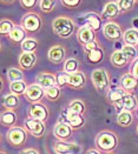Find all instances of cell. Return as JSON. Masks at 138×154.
<instances>
[{"instance_id": "obj_1", "label": "cell", "mask_w": 138, "mask_h": 154, "mask_svg": "<svg viewBox=\"0 0 138 154\" xmlns=\"http://www.w3.org/2000/svg\"><path fill=\"white\" fill-rule=\"evenodd\" d=\"M119 143L118 135L112 131H101L96 137V148L103 154L113 153Z\"/></svg>"}, {"instance_id": "obj_2", "label": "cell", "mask_w": 138, "mask_h": 154, "mask_svg": "<svg viewBox=\"0 0 138 154\" xmlns=\"http://www.w3.org/2000/svg\"><path fill=\"white\" fill-rule=\"evenodd\" d=\"M52 28L60 38H70L75 32V23L67 17H58L53 20Z\"/></svg>"}, {"instance_id": "obj_3", "label": "cell", "mask_w": 138, "mask_h": 154, "mask_svg": "<svg viewBox=\"0 0 138 154\" xmlns=\"http://www.w3.org/2000/svg\"><path fill=\"white\" fill-rule=\"evenodd\" d=\"M27 133L28 132L24 127L14 126L8 129V132L6 133V140L13 147H21L27 141V137H28Z\"/></svg>"}, {"instance_id": "obj_4", "label": "cell", "mask_w": 138, "mask_h": 154, "mask_svg": "<svg viewBox=\"0 0 138 154\" xmlns=\"http://www.w3.org/2000/svg\"><path fill=\"white\" fill-rule=\"evenodd\" d=\"M91 80H92V84L96 87V90L98 91L108 90V87L110 85L109 74L104 68H96L91 74Z\"/></svg>"}, {"instance_id": "obj_5", "label": "cell", "mask_w": 138, "mask_h": 154, "mask_svg": "<svg viewBox=\"0 0 138 154\" xmlns=\"http://www.w3.org/2000/svg\"><path fill=\"white\" fill-rule=\"evenodd\" d=\"M24 124H25V127H24V128H25L30 134H32L33 137H36V138H41V137L45 134L46 127H45V124H44L43 121L28 116L27 119H25Z\"/></svg>"}, {"instance_id": "obj_6", "label": "cell", "mask_w": 138, "mask_h": 154, "mask_svg": "<svg viewBox=\"0 0 138 154\" xmlns=\"http://www.w3.org/2000/svg\"><path fill=\"white\" fill-rule=\"evenodd\" d=\"M21 26L24 27L26 32L36 33L41 27V19L36 13H27L21 20Z\"/></svg>"}, {"instance_id": "obj_7", "label": "cell", "mask_w": 138, "mask_h": 154, "mask_svg": "<svg viewBox=\"0 0 138 154\" xmlns=\"http://www.w3.org/2000/svg\"><path fill=\"white\" fill-rule=\"evenodd\" d=\"M103 33L106 37V39H109L111 41H118L124 35L123 28L117 23H113V21H109L103 26Z\"/></svg>"}, {"instance_id": "obj_8", "label": "cell", "mask_w": 138, "mask_h": 154, "mask_svg": "<svg viewBox=\"0 0 138 154\" xmlns=\"http://www.w3.org/2000/svg\"><path fill=\"white\" fill-rule=\"evenodd\" d=\"M53 151L56 154H80L82 148L79 145L67 141H57L53 145Z\"/></svg>"}, {"instance_id": "obj_9", "label": "cell", "mask_w": 138, "mask_h": 154, "mask_svg": "<svg viewBox=\"0 0 138 154\" xmlns=\"http://www.w3.org/2000/svg\"><path fill=\"white\" fill-rule=\"evenodd\" d=\"M25 97L26 99L32 103H40V100L45 97V90L41 86H39L38 84H32L27 87Z\"/></svg>"}, {"instance_id": "obj_10", "label": "cell", "mask_w": 138, "mask_h": 154, "mask_svg": "<svg viewBox=\"0 0 138 154\" xmlns=\"http://www.w3.org/2000/svg\"><path fill=\"white\" fill-rule=\"evenodd\" d=\"M28 116L30 118H33V119H37V120L45 122L49 118V109L46 106H44L40 103H32L30 107V111H28Z\"/></svg>"}, {"instance_id": "obj_11", "label": "cell", "mask_w": 138, "mask_h": 154, "mask_svg": "<svg viewBox=\"0 0 138 154\" xmlns=\"http://www.w3.org/2000/svg\"><path fill=\"white\" fill-rule=\"evenodd\" d=\"M54 137L59 140V141H66L73 133V128L66 122V121H60L56 125V127L53 129Z\"/></svg>"}, {"instance_id": "obj_12", "label": "cell", "mask_w": 138, "mask_h": 154, "mask_svg": "<svg viewBox=\"0 0 138 154\" xmlns=\"http://www.w3.org/2000/svg\"><path fill=\"white\" fill-rule=\"evenodd\" d=\"M77 39H78V41L83 46H85L86 44L92 42V41L96 40V32L90 26L84 25L78 29V32H77Z\"/></svg>"}, {"instance_id": "obj_13", "label": "cell", "mask_w": 138, "mask_h": 154, "mask_svg": "<svg viewBox=\"0 0 138 154\" xmlns=\"http://www.w3.org/2000/svg\"><path fill=\"white\" fill-rule=\"evenodd\" d=\"M116 107L120 108L122 111L124 109V111L133 112L135 109L138 108V100L132 93H126L125 95H124V98L122 99V101L118 103Z\"/></svg>"}, {"instance_id": "obj_14", "label": "cell", "mask_w": 138, "mask_h": 154, "mask_svg": "<svg viewBox=\"0 0 138 154\" xmlns=\"http://www.w3.org/2000/svg\"><path fill=\"white\" fill-rule=\"evenodd\" d=\"M37 63V55L34 52H23L19 57V66L21 69H31Z\"/></svg>"}, {"instance_id": "obj_15", "label": "cell", "mask_w": 138, "mask_h": 154, "mask_svg": "<svg viewBox=\"0 0 138 154\" xmlns=\"http://www.w3.org/2000/svg\"><path fill=\"white\" fill-rule=\"evenodd\" d=\"M85 81H86V78L85 74L83 72H75L72 74H69V81H67V85L73 88V90H80L84 87L85 85Z\"/></svg>"}, {"instance_id": "obj_16", "label": "cell", "mask_w": 138, "mask_h": 154, "mask_svg": "<svg viewBox=\"0 0 138 154\" xmlns=\"http://www.w3.org/2000/svg\"><path fill=\"white\" fill-rule=\"evenodd\" d=\"M66 122L72 127L73 129L82 128L85 124V118L83 114H77V113H71L69 111H66Z\"/></svg>"}, {"instance_id": "obj_17", "label": "cell", "mask_w": 138, "mask_h": 154, "mask_svg": "<svg viewBox=\"0 0 138 154\" xmlns=\"http://www.w3.org/2000/svg\"><path fill=\"white\" fill-rule=\"evenodd\" d=\"M49 59L53 64H60L65 59V48L60 45H56L51 47L49 51Z\"/></svg>"}, {"instance_id": "obj_18", "label": "cell", "mask_w": 138, "mask_h": 154, "mask_svg": "<svg viewBox=\"0 0 138 154\" xmlns=\"http://www.w3.org/2000/svg\"><path fill=\"white\" fill-rule=\"evenodd\" d=\"M37 84L39 86H41L44 90H47L52 86H56L57 85V77H54L53 74L51 73H40L37 78Z\"/></svg>"}, {"instance_id": "obj_19", "label": "cell", "mask_w": 138, "mask_h": 154, "mask_svg": "<svg viewBox=\"0 0 138 154\" xmlns=\"http://www.w3.org/2000/svg\"><path fill=\"white\" fill-rule=\"evenodd\" d=\"M120 12V10H119V6H118V4H116V2H108L105 6H104V8H103V12H101V19H105V20H111L113 18H116L118 14Z\"/></svg>"}, {"instance_id": "obj_20", "label": "cell", "mask_w": 138, "mask_h": 154, "mask_svg": "<svg viewBox=\"0 0 138 154\" xmlns=\"http://www.w3.org/2000/svg\"><path fill=\"white\" fill-rule=\"evenodd\" d=\"M137 86L138 80L131 73H126L124 75H122V78H120V87L125 92L131 93V91H133Z\"/></svg>"}, {"instance_id": "obj_21", "label": "cell", "mask_w": 138, "mask_h": 154, "mask_svg": "<svg viewBox=\"0 0 138 154\" xmlns=\"http://www.w3.org/2000/svg\"><path fill=\"white\" fill-rule=\"evenodd\" d=\"M84 20H85V24L84 25L90 26L95 32L99 31L101 28V17L98 15L97 13H88L85 17H84Z\"/></svg>"}, {"instance_id": "obj_22", "label": "cell", "mask_w": 138, "mask_h": 154, "mask_svg": "<svg viewBox=\"0 0 138 154\" xmlns=\"http://www.w3.org/2000/svg\"><path fill=\"white\" fill-rule=\"evenodd\" d=\"M133 122V113L130 111H120L117 116V124L120 127H129Z\"/></svg>"}, {"instance_id": "obj_23", "label": "cell", "mask_w": 138, "mask_h": 154, "mask_svg": "<svg viewBox=\"0 0 138 154\" xmlns=\"http://www.w3.org/2000/svg\"><path fill=\"white\" fill-rule=\"evenodd\" d=\"M17 120H18V116L12 109H6L1 114V124L10 128H12L17 125Z\"/></svg>"}, {"instance_id": "obj_24", "label": "cell", "mask_w": 138, "mask_h": 154, "mask_svg": "<svg viewBox=\"0 0 138 154\" xmlns=\"http://www.w3.org/2000/svg\"><path fill=\"white\" fill-rule=\"evenodd\" d=\"M126 93L127 92H125L122 87L110 90L108 92V100H109V103H111L112 105L117 106L118 103L122 101V99L124 98V95H125Z\"/></svg>"}, {"instance_id": "obj_25", "label": "cell", "mask_w": 138, "mask_h": 154, "mask_svg": "<svg viewBox=\"0 0 138 154\" xmlns=\"http://www.w3.org/2000/svg\"><path fill=\"white\" fill-rule=\"evenodd\" d=\"M110 60H111V64L116 67H124L126 64H129L123 51H114L110 57Z\"/></svg>"}, {"instance_id": "obj_26", "label": "cell", "mask_w": 138, "mask_h": 154, "mask_svg": "<svg viewBox=\"0 0 138 154\" xmlns=\"http://www.w3.org/2000/svg\"><path fill=\"white\" fill-rule=\"evenodd\" d=\"M10 39L14 41V42H23L24 40H26V31L24 29L23 26H15L13 28V31L10 33Z\"/></svg>"}, {"instance_id": "obj_27", "label": "cell", "mask_w": 138, "mask_h": 154, "mask_svg": "<svg viewBox=\"0 0 138 154\" xmlns=\"http://www.w3.org/2000/svg\"><path fill=\"white\" fill-rule=\"evenodd\" d=\"M123 40L125 42V45H130V46H137L138 44V31L136 28L132 29H127L124 32L123 35Z\"/></svg>"}, {"instance_id": "obj_28", "label": "cell", "mask_w": 138, "mask_h": 154, "mask_svg": "<svg viewBox=\"0 0 138 154\" xmlns=\"http://www.w3.org/2000/svg\"><path fill=\"white\" fill-rule=\"evenodd\" d=\"M86 58H88V63L98 64V63H101V60H103V58H104V52H103L101 47L95 48V50H92V51L86 53Z\"/></svg>"}, {"instance_id": "obj_29", "label": "cell", "mask_w": 138, "mask_h": 154, "mask_svg": "<svg viewBox=\"0 0 138 154\" xmlns=\"http://www.w3.org/2000/svg\"><path fill=\"white\" fill-rule=\"evenodd\" d=\"M71 113H77V114H83L85 113V103H83L82 100H73L69 103L67 109Z\"/></svg>"}, {"instance_id": "obj_30", "label": "cell", "mask_w": 138, "mask_h": 154, "mask_svg": "<svg viewBox=\"0 0 138 154\" xmlns=\"http://www.w3.org/2000/svg\"><path fill=\"white\" fill-rule=\"evenodd\" d=\"M19 105V98L18 95L10 93V94H6L4 97V106L7 108V109H14L15 107H18Z\"/></svg>"}, {"instance_id": "obj_31", "label": "cell", "mask_w": 138, "mask_h": 154, "mask_svg": "<svg viewBox=\"0 0 138 154\" xmlns=\"http://www.w3.org/2000/svg\"><path fill=\"white\" fill-rule=\"evenodd\" d=\"M27 87L28 86H26V82L23 80V81H15V82H11V86H10V88H11V93L13 94H15V95H25L26 93V90H27Z\"/></svg>"}, {"instance_id": "obj_32", "label": "cell", "mask_w": 138, "mask_h": 154, "mask_svg": "<svg viewBox=\"0 0 138 154\" xmlns=\"http://www.w3.org/2000/svg\"><path fill=\"white\" fill-rule=\"evenodd\" d=\"M78 67H79L78 60L75 58H70V59L65 60V63H64V72L67 74H72V73L78 72Z\"/></svg>"}, {"instance_id": "obj_33", "label": "cell", "mask_w": 138, "mask_h": 154, "mask_svg": "<svg viewBox=\"0 0 138 154\" xmlns=\"http://www.w3.org/2000/svg\"><path fill=\"white\" fill-rule=\"evenodd\" d=\"M7 78L11 82H15V81H23L24 79V73L20 68H15L12 67L7 71Z\"/></svg>"}, {"instance_id": "obj_34", "label": "cell", "mask_w": 138, "mask_h": 154, "mask_svg": "<svg viewBox=\"0 0 138 154\" xmlns=\"http://www.w3.org/2000/svg\"><path fill=\"white\" fill-rule=\"evenodd\" d=\"M122 51L124 52V54H125L126 59H127V61L129 63H133L136 59H137V48H136V46H130V45H125L123 48H122Z\"/></svg>"}, {"instance_id": "obj_35", "label": "cell", "mask_w": 138, "mask_h": 154, "mask_svg": "<svg viewBox=\"0 0 138 154\" xmlns=\"http://www.w3.org/2000/svg\"><path fill=\"white\" fill-rule=\"evenodd\" d=\"M45 97L50 101H57L60 97V87L58 85H56V86H52L50 88L45 90Z\"/></svg>"}, {"instance_id": "obj_36", "label": "cell", "mask_w": 138, "mask_h": 154, "mask_svg": "<svg viewBox=\"0 0 138 154\" xmlns=\"http://www.w3.org/2000/svg\"><path fill=\"white\" fill-rule=\"evenodd\" d=\"M38 47V41L36 39L27 38L21 42V50L24 52H34Z\"/></svg>"}, {"instance_id": "obj_37", "label": "cell", "mask_w": 138, "mask_h": 154, "mask_svg": "<svg viewBox=\"0 0 138 154\" xmlns=\"http://www.w3.org/2000/svg\"><path fill=\"white\" fill-rule=\"evenodd\" d=\"M15 27V25L13 24L11 20H7V19H4L1 20V24H0V33L2 35H10V33L13 31V28Z\"/></svg>"}, {"instance_id": "obj_38", "label": "cell", "mask_w": 138, "mask_h": 154, "mask_svg": "<svg viewBox=\"0 0 138 154\" xmlns=\"http://www.w3.org/2000/svg\"><path fill=\"white\" fill-rule=\"evenodd\" d=\"M135 1L136 0H118V6H119V10L120 12H126V11H130L133 5H135Z\"/></svg>"}, {"instance_id": "obj_39", "label": "cell", "mask_w": 138, "mask_h": 154, "mask_svg": "<svg viewBox=\"0 0 138 154\" xmlns=\"http://www.w3.org/2000/svg\"><path fill=\"white\" fill-rule=\"evenodd\" d=\"M54 6H56L54 0H40V8L44 12H51V11H53Z\"/></svg>"}, {"instance_id": "obj_40", "label": "cell", "mask_w": 138, "mask_h": 154, "mask_svg": "<svg viewBox=\"0 0 138 154\" xmlns=\"http://www.w3.org/2000/svg\"><path fill=\"white\" fill-rule=\"evenodd\" d=\"M67 81H69V74L67 73H59L58 75H57V85L59 86V87H64L65 85H67Z\"/></svg>"}, {"instance_id": "obj_41", "label": "cell", "mask_w": 138, "mask_h": 154, "mask_svg": "<svg viewBox=\"0 0 138 154\" xmlns=\"http://www.w3.org/2000/svg\"><path fill=\"white\" fill-rule=\"evenodd\" d=\"M83 47H84L85 52L88 53V52L92 51V50H95V48H98L99 46H98L97 40H95V41H92V42H88V44H86V45H85V46H83Z\"/></svg>"}, {"instance_id": "obj_42", "label": "cell", "mask_w": 138, "mask_h": 154, "mask_svg": "<svg viewBox=\"0 0 138 154\" xmlns=\"http://www.w3.org/2000/svg\"><path fill=\"white\" fill-rule=\"evenodd\" d=\"M62 1H63L64 5L67 6V7H77V6H79L82 0H62Z\"/></svg>"}, {"instance_id": "obj_43", "label": "cell", "mask_w": 138, "mask_h": 154, "mask_svg": "<svg viewBox=\"0 0 138 154\" xmlns=\"http://www.w3.org/2000/svg\"><path fill=\"white\" fill-rule=\"evenodd\" d=\"M130 73L138 80V58L131 65V72Z\"/></svg>"}, {"instance_id": "obj_44", "label": "cell", "mask_w": 138, "mask_h": 154, "mask_svg": "<svg viewBox=\"0 0 138 154\" xmlns=\"http://www.w3.org/2000/svg\"><path fill=\"white\" fill-rule=\"evenodd\" d=\"M36 2H37V0H20V4L25 8H32L36 5Z\"/></svg>"}, {"instance_id": "obj_45", "label": "cell", "mask_w": 138, "mask_h": 154, "mask_svg": "<svg viewBox=\"0 0 138 154\" xmlns=\"http://www.w3.org/2000/svg\"><path fill=\"white\" fill-rule=\"evenodd\" d=\"M20 154H39V152L34 148H26V149H23Z\"/></svg>"}, {"instance_id": "obj_46", "label": "cell", "mask_w": 138, "mask_h": 154, "mask_svg": "<svg viewBox=\"0 0 138 154\" xmlns=\"http://www.w3.org/2000/svg\"><path fill=\"white\" fill-rule=\"evenodd\" d=\"M85 154H103L101 152H99L97 148H92V149H88Z\"/></svg>"}, {"instance_id": "obj_47", "label": "cell", "mask_w": 138, "mask_h": 154, "mask_svg": "<svg viewBox=\"0 0 138 154\" xmlns=\"http://www.w3.org/2000/svg\"><path fill=\"white\" fill-rule=\"evenodd\" d=\"M132 24L135 26V28H138V18H135V19L132 20Z\"/></svg>"}, {"instance_id": "obj_48", "label": "cell", "mask_w": 138, "mask_h": 154, "mask_svg": "<svg viewBox=\"0 0 138 154\" xmlns=\"http://www.w3.org/2000/svg\"><path fill=\"white\" fill-rule=\"evenodd\" d=\"M4 2H6V4H11V2H13L14 0H2Z\"/></svg>"}, {"instance_id": "obj_49", "label": "cell", "mask_w": 138, "mask_h": 154, "mask_svg": "<svg viewBox=\"0 0 138 154\" xmlns=\"http://www.w3.org/2000/svg\"><path fill=\"white\" fill-rule=\"evenodd\" d=\"M0 154H6V153H5V152H4V151H1V153H0Z\"/></svg>"}, {"instance_id": "obj_50", "label": "cell", "mask_w": 138, "mask_h": 154, "mask_svg": "<svg viewBox=\"0 0 138 154\" xmlns=\"http://www.w3.org/2000/svg\"><path fill=\"white\" fill-rule=\"evenodd\" d=\"M136 131H137V134H138V125H137V129H136Z\"/></svg>"}, {"instance_id": "obj_51", "label": "cell", "mask_w": 138, "mask_h": 154, "mask_svg": "<svg viewBox=\"0 0 138 154\" xmlns=\"http://www.w3.org/2000/svg\"><path fill=\"white\" fill-rule=\"evenodd\" d=\"M137 114H138V108H137Z\"/></svg>"}, {"instance_id": "obj_52", "label": "cell", "mask_w": 138, "mask_h": 154, "mask_svg": "<svg viewBox=\"0 0 138 154\" xmlns=\"http://www.w3.org/2000/svg\"><path fill=\"white\" fill-rule=\"evenodd\" d=\"M137 47H138V44H137Z\"/></svg>"}, {"instance_id": "obj_53", "label": "cell", "mask_w": 138, "mask_h": 154, "mask_svg": "<svg viewBox=\"0 0 138 154\" xmlns=\"http://www.w3.org/2000/svg\"><path fill=\"white\" fill-rule=\"evenodd\" d=\"M110 154H113V153H110Z\"/></svg>"}, {"instance_id": "obj_54", "label": "cell", "mask_w": 138, "mask_h": 154, "mask_svg": "<svg viewBox=\"0 0 138 154\" xmlns=\"http://www.w3.org/2000/svg\"><path fill=\"white\" fill-rule=\"evenodd\" d=\"M137 1H138V0H137Z\"/></svg>"}]
</instances>
